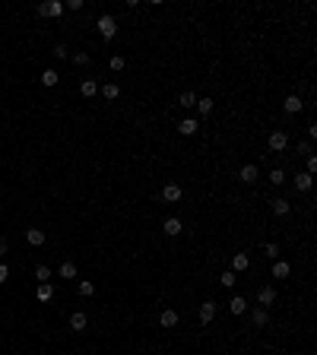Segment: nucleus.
<instances>
[{"label": "nucleus", "mask_w": 317, "mask_h": 355, "mask_svg": "<svg viewBox=\"0 0 317 355\" xmlns=\"http://www.w3.org/2000/svg\"><path fill=\"white\" fill-rule=\"evenodd\" d=\"M51 54H54L57 61H67V57H70V48L67 45H54V51H51Z\"/></svg>", "instance_id": "c85d7f7f"}, {"label": "nucleus", "mask_w": 317, "mask_h": 355, "mask_svg": "<svg viewBox=\"0 0 317 355\" xmlns=\"http://www.w3.org/2000/svg\"><path fill=\"white\" fill-rule=\"evenodd\" d=\"M213 317H216V302H203L200 304V323L206 327V323H213Z\"/></svg>", "instance_id": "9d476101"}, {"label": "nucleus", "mask_w": 317, "mask_h": 355, "mask_svg": "<svg viewBox=\"0 0 317 355\" xmlns=\"http://www.w3.org/2000/svg\"><path fill=\"white\" fill-rule=\"evenodd\" d=\"M124 64H127V61H124L121 54H115V57L108 61V67H111V70H124Z\"/></svg>", "instance_id": "2f4dec72"}, {"label": "nucleus", "mask_w": 317, "mask_h": 355, "mask_svg": "<svg viewBox=\"0 0 317 355\" xmlns=\"http://www.w3.org/2000/svg\"><path fill=\"white\" fill-rule=\"evenodd\" d=\"M73 64H76V67H86V64H89V54H73Z\"/></svg>", "instance_id": "f704fd0d"}, {"label": "nucleus", "mask_w": 317, "mask_h": 355, "mask_svg": "<svg viewBox=\"0 0 317 355\" xmlns=\"http://www.w3.org/2000/svg\"><path fill=\"white\" fill-rule=\"evenodd\" d=\"M80 92H83V99H92V95L99 92V83H95V80H83Z\"/></svg>", "instance_id": "5701e85b"}, {"label": "nucleus", "mask_w": 317, "mask_h": 355, "mask_svg": "<svg viewBox=\"0 0 317 355\" xmlns=\"http://www.w3.org/2000/svg\"><path fill=\"white\" fill-rule=\"evenodd\" d=\"M257 174H260V168H257L254 162H248V165H244L241 171H238V178H241L244 184H254V181H257Z\"/></svg>", "instance_id": "1a4fd4ad"}, {"label": "nucleus", "mask_w": 317, "mask_h": 355, "mask_svg": "<svg viewBox=\"0 0 317 355\" xmlns=\"http://www.w3.org/2000/svg\"><path fill=\"white\" fill-rule=\"evenodd\" d=\"M95 29H99V35H101L105 41H111V38L117 35V22H115V16H108V13H105V16H99Z\"/></svg>", "instance_id": "f257e3e1"}, {"label": "nucleus", "mask_w": 317, "mask_h": 355, "mask_svg": "<svg viewBox=\"0 0 317 355\" xmlns=\"http://www.w3.org/2000/svg\"><path fill=\"white\" fill-rule=\"evenodd\" d=\"M235 282H238V279H235V270H225V273H222V286H225V288H232Z\"/></svg>", "instance_id": "7c9ffc66"}, {"label": "nucleus", "mask_w": 317, "mask_h": 355, "mask_svg": "<svg viewBox=\"0 0 317 355\" xmlns=\"http://www.w3.org/2000/svg\"><path fill=\"white\" fill-rule=\"evenodd\" d=\"M270 181H273V184H276V187H279V184L285 181V171H283V168H273V171H270Z\"/></svg>", "instance_id": "c756f323"}, {"label": "nucleus", "mask_w": 317, "mask_h": 355, "mask_svg": "<svg viewBox=\"0 0 317 355\" xmlns=\"http://www.w3.org/2000/svg\"><path fill=\"white\" fill-rule=\"evenodd\" d=\"M35 279H38V282H48V279H51V270H48L45 263H38V267H35Z\"/></svg>", "instance_id": "bb28decb"}, {"label": "nucleus", "mask_w": 317, "mask_h": 355, "mask_svg": "<svg viewBox=\"0 0 317 355\" xmlns=\"http://www.w3.org/2000/svg\"><path fill=\"white\" fill-rule=\"evenodd\" d=\"M250 321H254V327H267V323H270V311L267 308H254L250 311Z\"/></svg>", "instance_id": "ddd939ff"}, {"label": "nucleus", "mask_w": 317, "mask_h": 355, "mask_svg": "<svg viewBox=\"0 0 317 355\" xmlns=\"http://www.w3.org/2000/svg\"><path fill=\"white\" fill-rule=\"evenodd\" d=\"M7 254V241H3V238H0V257Z\"/></svg>", "instance_id": "58836bf2"}, {"label": "nucleus", "mask_w": 317, "mask_h": 355, "mask_svg": "<svg viewBox=\"0 0 317 355\" xmlns=\"http://www.w3.org/2000/svg\"><path fill=\"white\" fill-rule=\"evenodd\" d=\"M270 206H273V216H289V209H292L285 197H276V200H273Z\"/></svg>", "instance_id": "f3484780"}, {"label": "nucleus", "mask_w": 317, "mask_h": 355, "mask_svg": "<svg viewBox=\"0 0 317 355\" xmlns=\"http://www.w3.org/2000/svg\"><path fill=\"white\" fill-rule=\"evenodd\" d=\"M178 105H181V108H194V105H197V92H181Z\"/></svg>", "instance_id": "a878e982"}, {"label": "nucleus", "mask_w": 317, "mask_h": 355, "mask_svg": "<svg viewBox=\"0 0 317 355\" xmlns=\"http://www.w3.org/2000/svg\"><path fill=\"white\" fill-rule=\"evenodd\" d=\"M57 83H61V73H57V70H45V73H41V86H57Z\"/></svg>", "instance_id": "4be33fe9"}, {"label": "nucleus", "mask_w": 317, "mask_h": 355, "mask_svg": "<svg viewBox=\"0 0 317 355\" xmlns=\"http://www.w3.org/2000/svg\"><path fill=\"white\" fill-rule=\"evenodd\" d=\"M86 327H89V317L83 314V311H73V314H70V330L80 333V330H86Z\"/></svg>", "instance_id": "9b49d317"}, {"label": "nucleus", "mask_w": 317, "mask_h": 355, "mask_svg": "<svg viewBox=\"0 0 317 355\" xmlns=\"http://www.w3.org/2000/svg\"><path fill=\"white\" fill-rule=\"evenodd\" d=\"M267 146H270V152H283V149L289 146V134H285V130H273Z\"/></svg>", "instance_id": "f03ea898"}, {"label": "nucleus", "mask_w": 317, "mask_h": 355, "mask_svg": "<svg viewBox=\"0 0 317 355\" xmlns=\"http://www.w3.org/2000/svg\"><path fill=\"white\" fill-rule=\"evenodd\" d=\"M162 232L168 235V238H178V235L184 232V225H181V219H178V216H168V219L162 222Z\"/></svg>", "instance_id": "39448f33"}, {"label": "nucleus", "mask_w": 317, "mask_h": 355, "mask_svg": "<svg viewBox=\"0 0 317 355\" xmlns=\"http://www.w3.org/2000/svg\"><path fill=\"white\" fill-rule=\"evenodd\" d=\"M159 323H162L165 330H171V327H178V311H162V314H159Z\"/></svg>", "instance_id": "2eb2a0df"}, {"label": "nucleus", "mask_w": 317, "mask_h": 355, "mask_svg": "<svg viewBox=\"0 0 317 355\" xmlns=\"http://www.w3.org/2000/svg\"><path fill=\"white\" fill-rule=\"evenodd\" d=\"M298 152H301V155H311V143H298Z\"/></svg>", "instance_id": "4c0bfd02"}, {"label": "nucleus", "mask_w": 317, "mask_h": 355, "mask_svg": "<svg viewBox=\"0 0 317 355\" xmlns=\"http://www.w3.org/2000/svg\"><path fill=\"white\" fill-rule=\"evenodd\" d=\"M35 298H38L41 304H48L51 298H54V286H51V282H38V288H35Z\"/></svg>", "instance_id": "6e6552de"}, {"label": "nucleus", "mask_w": 317, "mask_h": 355, "mask_svg": "<svg viewBox=\"0 0 317 355\" xmlns=\"http://www.w3.org/2000/svg\"><path fill=\"white\" fill-rule=\"evenodd\" d=\"M64 10H67V7H64L61 0H48V3H38V13H41V16H48V19H57V16H61Z\"/></svg>", "instance_id": "7ed1b4c3"}, {"label": "nucleus", "mask_w": 317, "mask_h": 355, "mask_svg": "<svg viewBox=\"0 0 317 355\" xmlns=\"http://www.w3.org/2000/svg\"><path fill=\"white\" fill-rule=\"evenodd\" d=\"M101 95H105L108 101H117V95H121V86H117V83H105V86H101Z\"/></svg>", "instance_id": "a211bd4d"}, {"label": "nucleus", "mask_w": 317, "mask_h": 355, "mask_svg": "<svg viewBox=\"0 0 317 355\" xmlns=\"http://www.w3.org/2000/svg\"><path fill=\"white\" fill-rule=\"evenodd\" d=\"M197 114H200V118H209V114H213V99H197Z\"/></svg>", "instance_id": "412c9836"}, {"label": "nucleus", "mask_w": 317, "mask_h": 355, "mask_svg": "<svg viewBox=\"0 0 317 355\" xmlns=\"http://www.w3.org/2000/svg\"><path fill=\"white\" fill-rule=\"evenodd\" d=\"M229 311H232V314H238V317H241L244 311H248V302H244L241 295H235V298L229 302Z\"/></svg>", "instance_id": "6ab92c4d"}, {"label": "nucleus", "mask_w": 317, "mask_h": 355, "mask_svg": "<svg viewBox=\"0 0 317 355\" xmlns=\"http://www.w3.org/2000/svg\"><path fill=\"white\" fill-rule=\"evenodd\" d=\"M304 159H308V174L314 178V171H317V155L311 152V155H304Z\"/></svg>", "instance_id": "72a5a7b5"}, {"label": "nucleus", "mask_w": 317, "mask_h": 355, "mask_svg": "<svg viewBox=\"0 0 317 355\" xmlns=\"http://www.w3.org/2000/svg\"><path fill=\"white\" fill-rule=\"evenodd\" d=\"M267 257H270V260H279V244H276V241L267 244Z\"/></svg>", "instance_id": "473e14b6"}, {"label": "nucleus", "mask_w": 317, "mask_h": 355, "mask_svg": "<svg viewBox=\"0 0 317 355\" xmlns=\"http://www.w3.org/2000/svg\"><path fill=\"white\" fill-rule=\"evenodd\" d=\"M26 241L32 244V248H41V244H45V232H41V228H29V232H26Z\"/></svg>", "instance_id": "dca6fc26"}, {"label": "nucleus", "mask_w": 317, "mask_h": 355, "mask_svg": "<svg viewBox=\"0 0 317 355\" xmlns=\"http://www.w3.org/2000/svg\"><path fill=\"white\" fill-rule=\"evenodd\" d=\"M283 108H285V114H298V111H301V108H304V101L298 99V95H285Z\"/></svg>", "instance_id": "f8f14e48"}, {"label": "nucleus", "mask_w": 317, "mask_h": 355, "mask_svg": "<svg viewBox=\"0 0 317 355\" xmlns=\"http://www.w3.org/2000/svg\"><path fill=\"white\" fill-rule=\"evenodd\" d=\"M57 273H61L64 279H76V267H73V263H70V260H64V263H61V270H57Z\"/></svg>", "instance_id": "393cba45"}, {"label": "nucleus", "mask_w": 317, "mask_h": 355, "mask_svg": "<svg viewBox=\"0 0 317 355\" xmlns=\"http://www.w3.org/2000/svg\"><path fill=\"white\" fill-rule=\"evenodd\" d=\"M80 295H83V298H89V295H95V282L83 279V282H80Z\"/></svg>", "instance_id": "cd10ccee"}, {"label": "nucleus", "mask_w": 317, "mask_h": 355, "mask_svg": "<svg viewBox=\"0 0 317 355\" xmlns=\"http://www.w3.org/2000/svg\"><path fill=\"white\" fill-rule=\"evenodd\" d=\"M257 302H260V308L270 311V308H273V302H276V288H273V286H263L260 292H257Z\"/></svg>", "instance_id": "20e7f679"}, {"label": "nucleus", "mask_w": 317, "mask_h": 355, "mask_svg": "<svg viewBox=\"0 0 317 355\" xmlns=\"http://www.w3.org/2000/svg\"><path fill=\"white\" fill-rule=\"evenodd\" d=\"M197 130H200V121H197V118H184V121L178 124V134L181 136H194Z\"/></svg>", "instance_id": "0eeeda50"}, {"label": "nucleus", "mask_w": 317, "mask_h": 355, "mask_svg": "<svg viewBox=\"0 0 317 355\" xmlns=\"http://www.w3.org/2000/svg\"><path fill=\"white\" fill-rule=\"evenodd\" d=\"M7 276H10V267H7V263H0V286L7 282Z\"/></svg>", "instance_id": "c9c22d12"}, {"label": "nucleus", "mask_w": 317, "mask_h": 355, "mask_svg": "<svg viewBox=\"0 0 317 355\" xmlns=\"http://www.w3.org/2000/svg\"><path fill=\"white\" fill-rule=\"evenodd\" d=\"M250 267V257L248 254H235L232 257V270H248Z\"/></svg>", "instance_id": "b1692460"}, {"label": "nucleus", "mask_w": 317, "mask_h": 355, "mask_svg": "<svg viewBox=\"0 0 317 355\" xmlns=\"http://www.w3.org/2000/svg\"><path fill=\"white\" fill-rule=\"evenodd\" d=\"M289 273H292V267L285 260H273V279H289Z\"/></svg>", "instance_id": "4468645a"}, {"label": "nucleus", "mask_w": 317, "mask_h": 355, "mask_svg": "<svg viewBox=\"0 0 317 355\" xmlns=\"http://www.w3.org/2000/svg\"><path fill=\"white\" fill-rule=\"evenodd\" d=\"M181 197H184L181 184H165V187H162V200H165V203H178Z\"/></svg>", "instance_id": "423d86ee"}, {"label": "nucleus", "mask_w": 317, "mask_h": 355, "mask_svg": "<svg viewBox=\"0 0 317 355\" xmlns=\"http://www.w3.org/2000/svg\"><path fill=\"white\" fill-rule=\"evenodd\" d=\"M311 184H314V178H311L308 171H304V174H295V190H301V194H304V190H311Z\"/></svg>", "instance_id": "aec40b11"}, {"label": "nucleus", "mask_w": 317, "mask_h": 355, "mask_svg": "<svg viewBox=\"0 0 317 355\" xmlns=\"http://www.w3.org/2000/svg\"><path fill=\"white\" fill-rule=\"evenodd\" d=\"M64 7H70L76 13V10H83V0H70V3H64Z\"/></svg>", "instance_id": "e433bc0d"}]
</instances>
